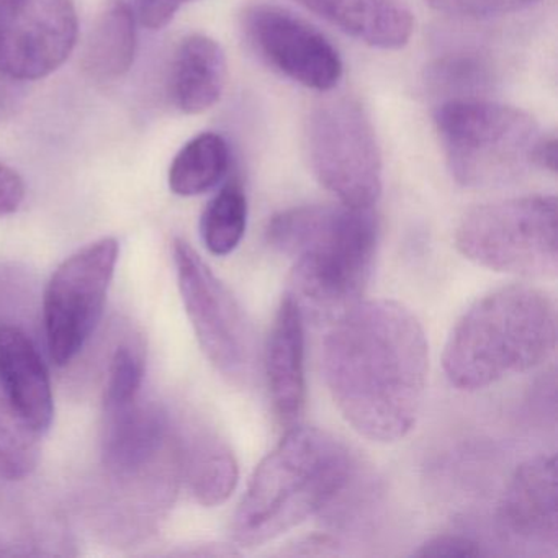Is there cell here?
I'll list each match as a JSON object with an SVG mask.
<instances>
[{
	"mask_svg": "<svg viewBox=\"0 0 558 558\" xmlns=\"http://www.w3.org/2000/svg\"><path fill=\"white\" fill-rule=\"evenodd\" d=\"M323 375L342 417L374 442L403 439L423 410L429 345L398 302H357L336 316L322 348Z\"/></svg>",
	"mask_w": 558,
	"mask_h": 558,
	"instance_id": "6da1fadb",
	"label": "cell"
},
{
	"mask_svg": "<svg viewBox=\"0 0 558 558\" xmlns=\"http://www.w3.org/2000/svg\"><path fill=\"white\" fill-rule=\"evenodd\" d=\"M244 38L272 70L308 89L338 86L342 61L331 41L287 9L250 5L241 17Z\"/></svg>",
	"mask_w": 558,
	"mask_h": 558,
	"instance_id": "8fae6325",
	"label": "cell"
},
{
	"mask_svg": "<svg viewBox=\"0 0 558 558\" xmlns=\"http://www.w3.org/2000/svg\"><path fill=\"white\" fill-rule=\"evenodd\" d=\"M189 2L194 0H138L140 22L149 31H162Z\"/></svg>",
	"mask_w": 558,
	"mask_h": 558,
	"instance_id": "4316f807",
	"label": "cell"
},
{
	"mask_svg": "<svg viewBox=\"0 0 558 558\" xmlns=\"http://www.w3.org/2000/svg\"><path fill=\"white\" fill-rule=\"evenodd\" d=\"M11 555H21V550H17L14 544L5 541V537L0 535V557H11Z\"/></svg>",
	"mask_w": 558,
	"mask_h": 558,
	"instance_id": "1f68e13d",
	"label": "cell"
},
{
	"mask_svg": "<svg viewBox=\"0 0 558 558\" xmlns=\"http://www.w3.org/2000/svg\"><path fill=\"white\" fill-rule=\"evenodd\" d=\"M267 244L293 260L292 293L300 305L338 316L361 302L378 244L372 208L305 205L270 218Z\"/></svg>",
	"mask_w": 558,
	"mask_h": 558,
	"instance_id": "3957f363",
	"label": "cell"
},
{
	"mask_svg": "<svg viewBox=\"0 0 558 558\" xmlns=\"http://www.w3.org/2000/svg\"><path fill=\"white\" fill-rule=\"evenodd\" d=\"M305 151L313 174L339 204L374 207L381 194V155L357 100L339 96L315 104L305 122Z\"/></svg>",
	"mask_w": 558,
	"mask_h": 558,
	"instance_id": "52a82bcc",
	"label": "cell"
},
{
	"mask_svg": "<svg viewBox=\"0 0 558 558\" xmlns=\"http://www.w3.org/2000/svg\"><path fill=\"white\" fill-rule=\"evenodd\" d=\"M119 241L102 238L68 257L44 293L48 352L58 367L73 362L96 332L119 263Z\"/></svg>",
	"mask_w": 558,
	"mask_h": 558,
	"instance_id": "9c48e42d",
	"label": "cell"
},
{
	"mask_svg": "<svg viewBox=\"0 0 558 558\" xmlns=\"http://www.w3.org/2000/svg\"><path fill=\"white\" fill-rule=\"evenodd\" d=\"M355 478L357 463L341 440L316 427H290L251 476L234 512V542L257 547L276 541L329 511Z\"/></svg>",
	"mask_w": 558,
	"mask_h": 558,
	"instance_id": "7a4b0ae2",
	"label": "cell"
},
{
	"mask_svg": "<svg viewBox=\"0 0 558 558\" xmlns=\"http://www.w3.org/2000/svg\"><path fill=\"white\" fill-rule=\"evenodd\" d=\"M557 348V310L547 293L525 286L495 290L453 326L442 365L453 387L483 390L544 364Z\"/></svg>",
	"mask_w": 558,
	"mask_h": 558,
	"instance_id": "277c9868",
	"label": "cell"
},
{
	"mask_svg": "<svg viewBox=\"0 0 558 558\" xmlns=\"http://www.w3.org/2000/svg\"><path fill=\"white\" fill-rule=\"evenodd\" d=\"M174 440L181 480L192 496L207 508L227 501L240 478L236 457L228 444L197 421L174 426Z\"/></svg>",
	"mask_w": 558,
	"mask_h": 558,
	"instance_id": "9a60e30c",
	"label": "cell"
},
{
	"mask_svg": "<svg viewBox=\"0 0 558 558\" xmlns=\"http://www.w3.org/2000/svg\"><path fill=\"white\" fill-rule=\"evenodd\" d=\"M227 84V57L217 41L205 35H191L182 40L172 58L169 96L187 116L207 112Z\"/></svg>",
	"mask_w": 558,
	"mask_h": 558,
	"instance_id": "e0dca14e",
	"label": "cell"
},
{
	"mask_svg": "<svg viewBox=\"0 0 558 558\" xmlns=\"http://www.w3.org/2000/svg\"><path fill=\"white\" fill-rule=\"evenodd\" d=\"M537 0H426L434 11L459 19H493L531 8Z\"/></svg>",
	"mask_w": 558,
	"mask_h": 558,
	"instance_id": "cb8c5ba5",
	"label": "cell"
},
{
	"mask_svg": "<svg viewBox=\"0 0 558 558\" xmlns=\"http://www.w3.org/2000/svg\"><path fill=\"white\" fill-rule=\"evenodd\" d=\"M488 66L473 54H456L440 60L430 71L434 86L452 94H472L489 83Z\"/></svg>",
	"mask_w": 558,
	"mask_h": 558,
	"instance_id": "603a6c76",
	"label": "cell"
},
{
	"mask_svg": "<svg viewBox=\"0 0 558 558\" xmlns=\"http://www.w3.org/2000/svg\"><path fill=\"white\" fill-rule=\"evenodd\" d=\"M247 227V198L238 179L211 198L202 215L201 233L214 256H228L240 246Z\"/></svg>",
	"mask_w": 558,
	"mask_h": 558,
	"instance_id": "ffe728a7",
	"label": "cell"
},
{
	"mask_svg": "<svg viewBox=\"0 0 558 558\" xmlns=\"http://www.w3.org/2000/svg\"><path fill=\"white\" fill-rule=\"evenodd\" d=\"M0 388L35 433L50 429L54 416L50 374L37 345L17 325H0Z\"/></svg>",
	"mask_w": 558,
	"mask_h": 558,
	"instance_id": "5bb4252c",
	"label": "cell"
},
{
	"mask_svg": "<svg viewBox=\"0 0 558 558\" xmlns=\"http://www.w3.org/2000/svg\"><path fill=\"white\" fill-rule=\"evenodd\" d=\"M73 0H0V68L21 83L63 66L77 44Z\"/></svg>",
	"mask_w": 558,
	"mask_h": 558,
	"instance_id": "30bf717a",
	"label": "cell"
},
{
	"mask_svg": "<svg viewBox=\"0 0 558 558\" xmlns=\"http://www.w3.org/2000/svg\"><path fill=\"white\" fill-rule=\"evenodd\" d=\"M535 168L544 171L557 172V140L555 136H541L534 151Z\"/></svg>",
	"mask_w": 558,
	"mask_h": 558,
	"instance_id": "4dcf8cb0",
	"label": "cell"
},
{
	"mask_svg": "<svg viewBox=\"0 0 558 558\" xmlns=\"http://www.w3.org/2000/svg\"><path fill=\"white\" fill-rule=\"evenodd\" d=\"M230 169V146L217 133H202L187 143L169 169V187L181 197H195L217 187Z\"/></svg>",
	"mask_w": 558,
	"mask_h": 558,
	"instance_id": "d6986e66",
	"label": "cell"
},
{
	"mask_svg": "<svg viewBox=\"0 0 558 558\" xmlns=\"http://www.w3.org/2000/svg\"><path fill=\"white\" fill-rule=\"evenodd\" d=\"M274 413L283 427L299 426L305 413V312L292 292L280 302L264 352Z\"/></svg>",
	"mask_w": 558,
	"mask_h": 558,
	"instance_id": "4fadbf2b",
	"label": "cell"
},
{
	"mask_svg": "<svg viewBox=\"0 0 558 558\" xmlns=\"http://www.w3.org/2000/svg\"><path fill=\"white\" fill-rule=\"evenodd\" d=\"M450 174L463 187L509 184L534 166L537 123L515 107L449 99L434 113Z\"/></svg>",
	"mask_w": 558,
	"mask_h": 558,
	"instance_id": "5b68a950",
	"label": "cell"
},
{
	"mask_svg": "<svg viewBox=\"0 0 558 558\" xmlns=\"http://www.w3.org/2000/svg\"><path fill=\"white\" fill-rule=\"evenodd\" d=\"M485 554L482 542L460 532L436 535L414 551L416 557H482Z\"/></svg>",
	"mask_w": 558,
	"mask_h": 558,
	"instance_id": "d4e9b609",
	"label": "cell"
},
{
	"mask_svg": "<svg viewBox=\"0 0 558 558\" xmlns=\"http://www.w3.org/2000/svg\"><path fill=\"white\" fill-rule=\"evenodd\" d=\"M31 292V277L24 269L11 264H0V325H8L4 316L11 315L15 306L22 305L19 293Z\"/></svg>",
	"mask_w": 558,
	"mask_h": 558,
	"instance_id": "484cf974",
	"label": "cell"
},
{
	"mask_svg": "<svg viewBox=\"0 0 558 558\" xmlns=\"http://www.w3.org/2000/svg\"><path fill=\"white\" fill-rule=\"evenodd\" d=\"M555 388H557V381H555V371L551 368L541 380H537L532 390L529 410L542 423L545 421V424L548 420L555 424Z\"/></svg>",
	"mask_w": 558,
	"mask_h": 558,
	"instance_id": "f1b7e54d",
	"label": "cell"
},
{
	"mask_svg": "<svg viewBox=\"0 0 558 558\" xmlns=\"http://www.w3.org/2000/svg\"><path fill=\"white\" fill-rule=\"evenodd\" d=\"M24 83L9 76L2 68H0V122L12 116L21 106L22 97H24Z\"/></svg>",
	"mask_w": 558,
	"mask_h": 558,
	"instance_id": "f546056e",
	"label": "cell"
},
{
	"mask_svg": "<svg viewBox=\"0 0 558 558\" xmlns=\"http://www.w3.org/2000/svg\"><path fill=\"white\" fill-rule=\"evenodd\" d=\"M349 37L380 50H400L414 31L413 14L401 0H299Z\"/></svg>",
	"mask_w": 558,
	"mask_h": 558,
	"instance_id": "2e32d148",
	"label": "cell"
},
{
	"mask_svg": "<svg viewBox=\"0 0 558 558\" xmlns=\"http://www.w3.org/2000/svg\"><path fill=\"white\" fill-rule=\"evenodd\" d=\"M135 54V15L123 0H112L100 12L84 45V71L93 80H119L132 70Z\"/></svg>",
	"mask_w": 558,
	"mask_h": 558,
	"instance_id": "ac0fdd59",
	"label": "cell"
},
{
	"mask_svg": "<svg viewBox=\"0 0 558 558\" xmlns=\"http://www.w3.org/2000/svg\"><path fill=\"white\" fill-rule=\"evenodd\" d=\"M558 208L554 195H529L478 205L456 230L462 256L495 272L527 279L557 276Z\"/></svg>",
	"mask_w": 558,
	"mask_h": 558,
	"instance_id": "8992f818",
	"label": "cell"
},
{
	"mask_svg": "<svg viewBox=\"0 0 558 558\" xmlns=\"http://www.w3.org/2000/svg\"><path fill=\"white\" fill-rule=\"evenodd\" d=\"M145 380V355L135 342H123L113 352L107 371L102 407L125 403L142 395Z\"/></svg>",
	"mask_w": 558,
	"mask_h": 558,
	"instance_id": "7402d4cb",
	"label": "cell"
},
{
	"mask_svg": "<svg viewBox=\"0 0 558 558\" xmlns=\"http://www.w3.org/2000/svg\"><path fill=\"white\" fill-rule=\"evenodd\" d=\"M499 537L531 555L558 548L557 459L538 456L515 469L498 511Z\"/></svg>",
	"mask_w": 558,
	"mask_h": 558,
	"instance_id": "7c38bea8",
	"label": "cell"
},
{
	"mask_svg": "<svg viewBox=\"0 0 558 558\" xmlns=\"http://www.w3.org/2000/svg\"><path fill=\"white\" fill-rule=\"evenodd\" d=\"M25 198V184L21 175L0 162V218L15 214Z\"/></svg>",
	"mask_w": 558,
	"mask_h": 558,
	"instance_id": "83f0119b",
	"label": "cell"
},
{
	"mask_svg": "<svg viewBox=\"0 0 558 558\" xmlns=\"http://www.w3.org/2000/svg\"><path fill=\"white\" fill-rule=\"evenodd\" d=\"M175 276L195 338L215 371L234 387L256 375V332L233 293L184 240L172 243Z\"/></svg>",
	"mask_w": 558,
	"mask_h": 558,
	"instance_id": "ba28073f",
	"label": "cell"
},
{
	"mask_svg": "<svg viewBox=\"0 0 558 558\" xmlns=\"http://www.w3.org/2000/svg\"><path fill=\"white\" fill-rule=\"evenodd\" d=\"M40 436L19 416L0 388V478L19 482L37 469Z\"/></svg>",
	"mask_w": 558,
	"mask_h": 558,
	"instance_id": "44dd1931",
	"label": "cell"
}]
</instances>
